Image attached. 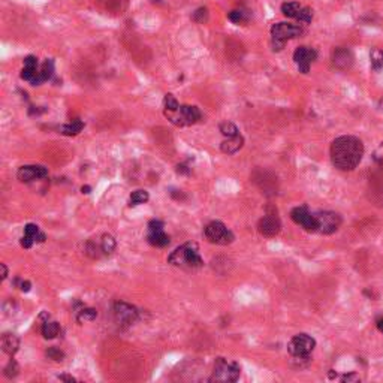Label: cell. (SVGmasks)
<instances>
[{"label":"cell","instance_id":"obj_6","mask_svg":"<svg viewBox=\"0 0 383 383\" xmlns=\"http://www.w3.org/2000/svg\"><path fill=\"white\" fill-rule=\"evenodd\" d=\"M316 347V340L309 334H296L287 344V352L296 359H309Z\"/></svg>","mask_w":383,"mask_h":383},{"label":"cell","instance_id":"obj_15","mask_svg":"<svg viewBox=\"0 0 383 383\" xmlns=\"http://www.w3.org/2000/svg\"><path fill=\"white\" fill-rule=\"evenodd\" d=\"M45 177H48V169L42 165H26L21 166L17 172V178L21 183H32Z\"/></svg>","mask_w":383,"mask_h":383},{"label":"cell","instance_id":"obj_7","mask_svg":"<svg viewBox=\"0 0 383 383\" xmlns=\"http://www.w3.org/2000/svg\"><path fill=\"white\" fill-rule=\"evenodd\" d=\"M165 117L175 126H190L198 123L202 118V114L198 107L193 105H180V108L175 112L165 111Z\"/></svg>","mask_w":383,"mask_h":383},{"label":"cell","instance_id":"obj_27","mask_svg":"<svg viewBox=\"0 0 383 383\" xmlns=\"http://www.w3.org/2000/svg\"><path fill=\"white\" fill-rule=\"evenodd\" d=\"M219 130L221 132V135H224L226 138H232L237 136L240 133L238 127L232 123V121H221L219 124Z\"/></svg>","mask_w":383,"mask_h":383},{"label":"cell","instance_id":"obj_18","mask_svg":"<svg viewBox=\"0 0 383 383\" xmlns=\"http://www.w3.org/2000/svg\"><path fill=\"white\" fill-rule=\"evenodd\" d=\"M38 73H39L38 58L35 55H27L24 58V66H23V70H21V80L33 83L36 80Z\"/></svg>","mask_w":383,"mask_h":383},{"label":"cell","instance_id":"obj_11","mask_svg":"<svg viewBox=\"0 0 383 383\" xmlns=\"http://www.w3.org/2000/svg\"><path fill=\"white\" fill-rule=\"evenodd\" d=\"M147 241L155 247H166L171 243L169 235L165 232V224L161 220H151L147 229Z\"/></svg>","mask_w":383,"mask_h":383},{"label":"cell","instance_id":"obj_41","mask_svg":"<svg viewBox=\"0 0 383 383\" xmlns=\"http://www.w3.org/2000/svg\"><path fill=\"white\" fill-rule=\"evenodd\" d=\"M153 2H155V3H161V2H162V0H153Z\"/></svg>","mask_w":383,"mask_h":383},{"label":"cell","instance_id":"obj_4","mask_svg":"<svg viewBox=\"0 0 383 383\" xmlns=\"http://www.w3.org/2000/svg\"><path fill=\"white\" fill-rule=\"evenodd\" d=\"M241 374V367L237 362H231L224 358H217L214 362L210 382H237Z\"/></svg>","mask_w":383,"mask_h":383},{"label":"cell","instance_id":"obj_9","mask_svg":"<svg viewBox=\"0 0 383 383\" xmlns=\"http://www.w3.org/2000/svg\"><path fill=\"white\" fill-rule=\"evenodd\" d=\"M114 318H115V322L120 325V327H130L133 325L138 318H139V313L136 310V307H133L132 304L129 302H124V301H118L114 304Z\"/></svg>","mask_w":383,"mask_h":383},{"label":"cell","instance_id":"obj_2","mask_svg":"<svg viewBox=\"0 0 383 383\" xmlns=\"http://www.w3.org/2000/svg\"><path fill=\"white\" fill-rule=\"evenodd\" d=\"M168 262L177 268L195 271L204 267V261L199 255L198 246L195 243H186L180 247H177L171 255L168 256Z\"/></svg>","mask_w":383,"mask_h":383},{"label":"cell","instance_id":"obj_8","mask_svg":"<svg viewBox=\"0 0 383 383\" xmlns=\"http://www.w3.org/2000/svg\"><path fill=\"white\" fill-rule=\"evenodd\" d=\"M318 219V232L331 235L335 231H338V227L341 226V216L335 211H319L316 213Z\"/></svg>","mask_w":383,"mask_h":383},{"label":"cell","instance_id":"obj_12","mask_svg":"<svg viewBox=\"0 0 383 383\" xmlns=\"http://www.w3.org/2000/svg\"><path fill=\"white\" fill-rule=\"evenodd\" d=\"M258 231H259L261 235L268 237V238L275 237V235L280 234V231H281V221H280V219H278V216H277L275 211L271 213L270 208H268V213H267V214L259 220V223H258Z\"/></svg>","mask_w":383,"mask_h":383},{"label":"cell","instance_id":"obj_29","mask_svg":"<svg viewBox=\"0 0 383 383\" xmlns=\"http://www.w3.org/2000/svg\"><path fill=\"white\" fill-rule=\"evenodd\" d=\"M164 107H165V111L175 112V111L180 108V104H178V101L175 99L174 95L168 93V95L165 96V99H164Z\"/></svg>","mask_w":383,"mask_h":383},{"label":"cell","instance_id":"obj_28","mask_svg":"<svg viewBox=\"0 0 383 383\" xmlns=\"http://www.w3.org/2000/svg\"><path fill=\"white\" fill-rule=\"evenodd\" d=\"M98 318V312L92 307H83L80 312H76V321L80 324L86 321H95Z\"/></svg>","mask_w":383,"mask_h":383},{"label":"cell","instance_id":"obj_24","mask_svg":"<svg viewBox=\"0 0 383 383\" xmlns=\"http://www.w3.org/2000/svg\"><path fill=\"white\" fill-rule=\"evenodd\" d=\"M99 244H101V249H102V253L104 256H109L115 252L117 249V243H115V238L109 234H104L99 240Z\"/></svg>","mask_w":383,"mask_h":383},{"label":"cell","instance_id":"obj_33","mask_svg":"<svg viewBox=\"0 0 383 383\" xmlns=\"http://www.w3.org/2000/svg\"><path fill=\"white\" fill-rule=\"evenodd\" d=\"M192 20H193L195 23H198V24L207 23V20H208V9H207V8H198V9L193 12Z\"/></svg>","mask_w":383,"mask_h":383},{"label":"cell","instance_id":"obj_23","mask_svg":"<svg viewBox=\"0 0 383 383\" xmlns=\"http://www.w3.org/2000/svg\"><path fill=\"white\" fill-rule=\"evenodd\" d=\"M41 332H42L44 338H47V340H53V338H55V337L60 334V325H58L57 322H54V321L47 319V321L42 324Z\"/></svg>","mask_w":383,"mask_h":383},{"label":"cell","instance_id":"obj_1","mask_svg":"<svg viewBox=\"0 0 383 383\" xmlns=\"http://www.w3.org/2000/svg\"><path fill=\"white\" fill-rule=\"evenodd\" d=\"M364 156V144L359 138L343 135L331 144V161L340 171H353Z\"/></svg>","mask_w":383,"mask_h":383},{"label":"cell","instance_id":"obj_13","mask_svg":"<svg viewBox=\"0 0 383 383\" xmlns=\"http://www.w3.org/2000/svg\"><path fill=\"white\" fill-rule=\"evenodd\" d=\"M281 12L287 18H293L302 23H312L313 11L307 6H302L298 2H286L281 5Z\"/></svg>","mask_w":383,"mask_h":383},{"label":"cell","instance_id":"obj_32","mask_svg":"<svg viewBox=\"0 0 383 383\" xmlns=\"http://www.w3.org/2000/svg\"><path fill=\"white\" fill-rule=\"evenodd\" d=\"M45 355H47L48 359H53V361H55V362H61V361L64 359V352L60 350L58 347H48L47 352H45Z\"/></svg>","mask_w":383,"mask_h":383},{"label":"cell","instance_id":"obj_36","mask_svg":"<svg viewBox=\"0 0 383 383\" xmlns=\"http://www.w3.org/2000/svg\"><path fill=\"white\" fill-rule=\"evenodd\" d=\"M341 380H343V382H352V380H359V377L355 376V374H349V376L346 374V376L341 377Z\"/></svg>","mask_w":383,"mask_h":383},{"label":"cell","instance_id":"obj_35","mask_svg":"<svg viewBox=\"0 0 383 383\" xmlns=\"http://www.w3.org/2000/svg\"><path fill=\"white\" fill-rule=\"evenodd\" d=\"M30 286H32V284H30V281H27V280L20 283V289H21L23 292H29V290H30Z\"/></svg>","mask_w":383,"mask_h":383},{"label":"cell","instance_id":"obj_37","mask_svg":"<svg viewBox=\"0 0 383 383\" xmlns=\"http://www.w3.org/2000/svg\"><path fill=\"white\" fill-rule=\"evenodd\" d=\"M0 268H2V280H6V277H8V267L5 264H0Z\"/></svg>","mask_w":383,"mask_h":383},{"label":"cell","instance_id":"obj_10","mask_svg":"<svg viewBox=\"0 0 383 383\" xmlns=\"http://www.w3.org/2000/svg\"><path fill=\"white\" fill-rule=\"evenodd\" d=\"M290 219L299 224L304 231L307 232H318V219L316 213H310L307 207H295L290 211Z\"/></svg>","mask_w":383,"mask_h":383},{"label":"cell","instance_id":"obj_25","mask_svg":"<svg viewBox=\"0 0 383 383\" xmlns=\"http://www.w3.org/2000/svg\"><path fill=\"white\" fill-rule=\"evenodd\" d=\"M227 18L231 20L232 23H235V24H244V23H247L250 20V14L246 9L240 8V9H234V11L229 12Z\"/></svg>","mask_w":383,"mask_h":383},{"label":"cell","instance_id":"obj_30","mask_svg":"<svg viewBox=\"0 0 383 383\" xmlns=\"http://www.w3.org/2000/svg\"><path fill=\"white\" fill-rule=\"evenodd\" d=\"M18 371H20L18 362H17L15 359H11V361L8 362V365L5 367L3 374H5V377H8V379H14V377L18 376Z\"/></svg>","mask_w":383,"mask_h":383},{"label":"cell","instance_id":"obj_19","mask_svg":"<svg viewBox=\"0 0 383 383\" xmlns=\"http://www.w3.org/2000/svg\"><path fill=\"white\" fill-rule=\"evenodd\" d=\"M54 75V60L53 58H47L42 66L39 67V73L36 76V80L32 83V86H41L42 83H47L53 78Z\"/></svg>","mask_w":383,"mask_h":383},{"label":"cell","instance_id":"obj_17","mask_svg":"<svg viewBox=\"0 0 383 383\" xmlns=\"http://www.w3.org/2000/svg\"><path fill=\"white\" fill-rule=\"evenodd\" d=\"M332 64L337 69L346 70L353 64V54L349 48L346 47H338L332 53Z\"/></svg>","mask_w":383,"mask_h":383},{"label":"cell","instance_id":"obj_38","mask_svg":"<svg viewBox=\"0 0 383 383\" xmlns=\"http://www.w3.org/2000/svg\"><path fill=\"white\" fill-rule=\"evenodd\" d=\"M58 379H60V380H64V382H76V379H75V377L67 376V374H61V376H58Z\"/></svg>","mask_w":383,"mask_h":383},{"label":"cell","instance_id":"obj_20","mask_svg":"<svg viewBox=\"0 0 383 383\" xmlns=\"http://www.w3.org/2000/svg\"><path fill=\"white\" fill-rule=\"evenodd\" d=\"M243 145H244V138L238 133L237 136L224 139L220 144V150L224 153V155H235V153H238L243 148Z\"/></svg>","mask_w":383,"mask_h":383},{"label":"cell","instance_id":"obj_16","mask_svg":"<svg viewBox=\"0 0 383 383\" xmlns=\"http://www.w3.org/2000/svg\"><path fill=\"white\" fill-rule=\"evenodd\" d=\"M47 240L45 234L41 231V227L35 223H27L24 226V234L21 238V246L24 249H30L35 243H44Z\"/></svg>","mask_w":383,"mask_h":383},{"label":"cell","instance_id":"obj_3","mask_svg":"<svg viewBox=\"0 0 383 383\" xmlns=\"http://www.w3.org/2000/svg\"><path fill=\"white\" fill-rule=\"evenodd\" d=\"M304 33V29L298 24L277 23L271 27V42L274 51H281L287 41L295 39Z\"/></svg>","mask_w":383,"mask_h":383},{"label":"cell","instance_id":"obj_40","mask_svg":"<svg viewBox=\"0 0 383 383\" xmlns=\"http://www.w3.org/2000/svg\"><path fill=\"white\" fill-rule=\"evenodd\" d=\"M90 190H92V189H90L89 186H83V187H81V192H83V193H90Z\"/></svg>","mask_w":383,"mask_h":383},{"label":"cell","instance_id":"obj_14","mask_svg":"<svg viewBox=\"0 0 383 383\" xmlns=\"http://www.w3.org/2000/svg\"><path fill=\"white\" fill-rule=\"evenodd\" d=\"M316 58H318V51L313 48H309V47H299L293 53V60H295L299 72H302V73L310 72V66Z\"/></svg>","mask_w":383,"mask_h":383},{"label":"cell","instance_id":"obj_21","mask_svg":"<svg viewBox=\"0 0 383 383\" xmlns=\"http://www.w3.org/2000/svg\"><path fill=\"white\" fill-rule=\"evenodd\" d=\"M20 349V340L15 334L12 332H5L2 335V350L9 355V356H14Z\"/></svg>","mask_w":383,"mask_h":383},{"label":"cell","instance_id":"obj_22","mask_svg":"<svg viewBox=\"0 0 383 383\" xmlns=\"http://www.w3.org/2000/svg\"><path fill=\"white\" fill-rule=\"evenodd\" d=\"M83 129H84V123H83L81 120L76 118V120H72V121L67 123V124L60 126V127H58V132L63 133V135H66V136H75V135H78Z\"/></svg>","mask_w":383,"mask_h":383},{"label":"cell","instance_id":"obj_26","mask_svg":"<svg viewBox=\"0 0 383 383\" xmlns=\"http://www.w3.org/2000/svg\"><path fill=\"white\" fill-rule=\"evenodd\" d=\"M148 199H150L148 192H147V190H142V189H138V190L132 192V195H130V198H129V202H130L132 207H135V205L145 204Z\"/></svg>","mask_w":383,"mask_h":383},{"label":"cell","instance_id":"obj_39","mask_svg":"<svg viewBox=\"0 0 383 383\" xmlns=\"http://www.w3.org/2000/svg\"><path fill=\"white\" fill-rule=\"evenodd\" d=\"M376 325H377V329L383 334V318H379L377 322H376Z\"/></svg>","mask_w":383,"mask_h":383},{"label":"cell","instance_id":"obj_34","mask_svg":"<svg viewBox=\"0 0 383 383\" xmlns=\"http://www.w3.org/2000/svg\"><path fill=\"white\" fill-rule=\"evenodd\" d=\"M371 63H373V67L376 70H379L382 66H383V51H379V50H374L371 53Z\"/></svg>","mask_w":383,"mask_h":383},{"label":"cell","instance_id":"obj_5","mask_svg":"<svg viewBox=\"0 0 383 383\" xmlns=\"http://www.w3.org/2000/svg\"><path fill=\"white\" fill-rule=\"evenodd\" d=\"M204 235L205 238L217 246H227V244H232L235 240V235L232 234V231L229 229L224 223L216 220L211 221L205 226L204 229Z\"/></svg>","mask_w":383,"mask_h":383},{"label":"cell","instance_id":"obj_31","mask_svg":"<svg viewBox=\"0 0 383 383\" xmlns=\"http://www.w3.org/2000/svg\"><path fill=\"white\" fill-rule=\"evenodd\" d=\"M105 5H107V9L114 11V12H120L126 8L127 0H105Z\"/></svg>","mask_w":383,"mask_h":383}]
</instances>
